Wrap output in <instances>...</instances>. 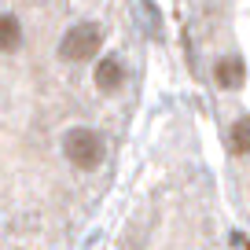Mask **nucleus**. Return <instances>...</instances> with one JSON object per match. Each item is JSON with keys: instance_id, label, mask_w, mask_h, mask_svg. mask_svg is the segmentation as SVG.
Listing matches in <instances>:
<instances>
[{"instance_id": "f257e3e1", "label": "nucleus", "mask_w": 250, "mask_h": 250, "mask_svg": "<svg viewBox=\"0 0 250 250\" xmlns=\"http://www.w3.org/2000/svg\"><path fill=\"white\" fill-rule=\"evenodd\" d=\"M59 158L70 166L74 177H96L107 169L110 162V140L100 125L88 122H74L62 129L59 136Z\"/></svg>"}, {"instance_id": "f03ea898", "label": "nucleus", "mask_w": 250, "mask_h": 250, "mask_svg": "<svg viewBox=\"0 0 250 250\" xmlns=\"http://www.w3.org/2000/svg\"><path fill=\"white\" fill-rule=\"evenodd\" d=\"M103 48H107V22L96 15H81V19H70L59 30L55 62H62V66H85V62L100 59Z\"/></svg>"}, {"instance_id": "7ed1b4c3", "label": "nucleus", "mask_w": 250, "mask_h": 250, "mask_svg": "<svg viewBox=\"0 0 250 250\" xmlns=\"http://www.w3.org/2000/svg\"><path fill=\"white\" fill-rule=\"evenodd\" d=\"M129 81H133V74H129V66H125L122 55L107 52L96 59V70H92V88L100 96H122L125 88H129Z\"/></svg>"}, {"instance_id": "20e7f679", "label": "nucleus", "mask_w": 250, "mask_h": 250, "mask_svg": "<svg viewBox=\"0 0 250 250\" xmlns=\"http://www.w3.org/2000/svg\"><path fill=\"white\" fill-rule=\"evenodd\" d=\"M30 44V26L19 11L0 8V59H15Z\"/></svg>"}, {"instance_id": "39448f33", "label": "nucleus", "mask_w": 250, "mask_h": 250, "mask_svg": "<svg viewBox=\"0 0 250 250\" xmlns=\"http://www.w3.org/2000/svg\"><path fill=\"white\" fill-rule=\"evenodd\" d=\"M228 147L235 151V155H250V118L243 114H235V122H232V129H228Z\"/></svg>"}]
</instances>
